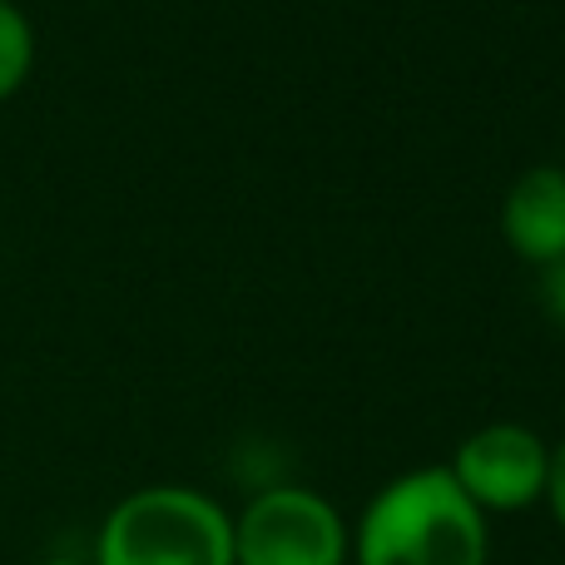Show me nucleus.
Listing matches in <instances>:
<instances>
[{
	"instance_id": "1",
	"label": "nucleus",
	"mask_w": 565,
	"mask_h": 565,
	"mask_svg": "<svg viewBox=\"0 0 565 565\" xmlns=\"http://www.w3.org/2000/svg\"><path fill=\"white\" fill-rule=\"evenodd\" d=\"M487 511L471 507L447 467L392 477L362 507L352 561L358 565H487Z\"/></svg>"
},
{
	"instance_id": "2",
	"label": "nucleus",
	"mask_w": 565,
	"mask_h": 565,
	"mask_svg": "<svg viewBox=\"0 0 565 565\" xmlns=\"http://www.w3.org/2000/svg\"><path fill=\"white\" fill-rule=\"evenodd\" d=\"M95 565H234V516L194 487H139L99 521Z\"/></svg>"
},
{
	"instance_id": "3",
	"label": "nucleus",
	"mask_w": 565,
	"mask_h": 565,
	"mask_svg": "<svg viewBox=\"0 0 565 565\" xmlns=\"http://www.w3.org/2000/svg\"><path fill=\"white\" fill-rule=\"evenodd\" d=\"M348 551L338 507L292 481L258 487L234 521V565H348Z\"/></svg>"
},
{
	"instance_id": "4",
	"label": "nucleus",
	"mask_w": 565,
	"mask_h": 565,
	"mask_svg": "<svg viewBox=\"0 0 565 565\" xmlns=\"http://www.w3.org/2000/svg\"><path fill=\"white\" fill-rule=\"evenodd\" d=\"M551 447L521 422H491L457 447L451 477L477 511H526L546 491Z\"/></svg>"
},
{
	"instance_id": "5",
	"label": "nucleus",
	"mask_w": 565,
	"mask_h": 565,
	"mask_svg": "<svg viewBox=\"0 0 565 565\" xmlns=\"http://www.w3.org/2000/svg\"><path fill=\"white\" fill-rule=\"evenodd\" d=\"M501 234L511 254L546 268L565 254V169L536 164L507 189L501 199Z\"/></svg>"
},
{
	"instance_id": "6",
	"label": "nucleus",
	"mask_w": 565,
	"mask_h": 565,
	"mask_svg": "<svg viewBox=\"0 0 565 565\" xmlns=\"http://www.w3.org/2000/svg\"><path fill=\"white\" fill-rule=\"evenodd\" d=\"M35 70V25L15 0H0V105L25 89Z\"/></svg>"
},
{
	"instance_id": "7",
	"label": "nucleus",
	"mask_w": 565,
	"mask_h": 565,
	"mask_svg": "<svg viewBox=\"0 0 565 565\" xmlns=\"http://www.w3.org/2000/svg\"><path fill=\"white\" fill-rule=\"evenodd\" d=\"M541 302H546L551 322H556V328H565V254L551 258V264L541 268Z\"/></svg>"
},
{
	"instance_id": "8",
	"label": "nucleus",
	"mask_w": 565,
	"mask_h": 565,
	"mask_svg": "<svg viewBox=\"0 0 565 565\" xmlns=\"http://www.w3.org/2000/svg\"><path fill=\"white\" fill-rule=\"evenodd\" d=\"M541 497L551 501V516H556V526L565 531V441L561 447H551V461H546V491Z\"/></svg>"
},
{
	"instance_id": "9",
	"label": "nucleus",
	"mask_w": 565,
	"mask_h": 565,
	"mask_svg": "<svg viewBox=\"0 0 565 565\" xmlns=\"http://www.w3.org/2000/svg\"><path fill=\"white\" fill-rule=\"evenodd\" d=\"M40 565H85V561H70V556H55V561H40Z\"/></svg>"
}]
</instances>
